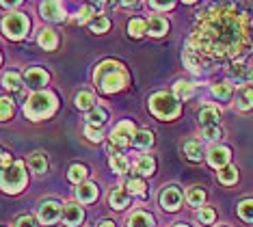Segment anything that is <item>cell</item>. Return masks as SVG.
I'll use <instances>...</instances> for the list:
<instances>
[{
  "mask_svg": "<svg viewBox=\"0 0 253 227\" xmlns=\"http://www.w3.org/2000/svg\"><path fill=\"white\" fill-rule=\"evenodd\" d=\"M251 17L238 13L234 4H218L197 17L186 50L197 56L199 65L240 59L251 48Z\"/></svg>",
  "mask_w": 253,
  "mask_h": 227,
  "instance_id": "1",
  "label": "cell"
},
{
  "mask_svg": "<svg viewBox=\"0 0 253 227\" xmlns=\"http://www.w3.org/2000/svg\"><path fill=\"white\" fill-rule=\"evenodd\" d=\"M93 80H95V87L102 93H117L126 89V85H128V72H126L122 63L104 61L95 67Z\"/></svg>",
  "mask_w": 253,
  "mask_h": 227,
  "instance_id": "2",
  "label": "cell"
},
{
  "mask_svg": "<svg viewBox=\"0 0 253 227\" xmlns=\"http://www.w3.org/2000/svg\"><path fill=\"white\" fill-rule=\"evenodd\" d=\"M59 102H56V95L50 91H35L31 97L26 100L24 104V113L28 119L33 121H39V119H45L56 110Z\"/></svg>",
  "mask_w": 253,
  "mask_h": 227,
  "instance_id": "3",
  "label": "cell"
},
{
  "mask_svg": "<svg viewBox=\"0 0 253 227\" xmlns=\"http://www.w3.org/2000/svg\"><path fill=\"white\" fill-rule=\"evenodd\" d=\"M26 182H28V178H26L24 162L15 160L13 165H9L7 169H0V188H2L4 193H11V195L22 193Z\"/></svg>",
  "mask_w": 253,
  "mask_h": 227,
  "instance_id": "4",
  "label": "cell"
},
{
  "mask_svg": "<svg viewBox=\"0 0 253 227\" xmlns=\"http://www.w3.org/2000/svg\"><path fill=\"white\" fill-rule=\"evenodd\" d=\"M149 110H152V115H156L158 119L169 121V119H175L182 108H180V102L175 100V95H171V93H167V91H160L149 97Z\"/></svg>",
  "mask_w": 253,
  "mask_h": 227,
  "instance_id": "5",
  "label": "cell"
},
{
  "mask_svg": "<svg viewBox=\"0 0 253 227\" xmlns=\"http://www.w3.org/2000/svg\"><path fill=\"white\" fill-rule=\"evenodd\" d=\"M28 26H31V22H28V17L24 13H9L2 20L4 37L15 39V42H18V39H24V35L28 33Z\"/></svg>",
  "mask_w": 253,
  "mask_h": 227,
  "instance_id": "6",
  "label": "cell"
},
{
  "mask_svg": "<svg viewBox=\"0 0 253 227\" xmlns=\"http://www.w3.org/2000/svg\"><path fill=\"white\" fill-rule=\"evenodd\" d=\"M134 135H136L134 126H132L130 121H122L119 126L113 128V132H111V143L115 145V147L124 149V147H128V145L132 143Z\"/></svg>",
  "mask_w": 253,
  "mask_h": 227,
  "instance_id": "7",
  "label": "cell"
},
{
  "mask_svg": "<svg viewBox=\"0 0 253 227\" xmlns=\"http://www.w3.org/2000/svg\"><path fill=\"white\" fill-rule=\"evenodd\" d=\"M61 214H63V206L56 199H48L39 206V221H42L43 225L56 223V221L61 219Z\"/></svg>",
  "mask_w": 253,
  "mask_h": 227,
  "instance_id": "8",
  "label": "cell"
},
{
  "mask_svg": "<svg viewBox=\"0 0 253 227\" xmlns=\"http://www.w3.org/2000/svg\"><path fill=\"white\" fill-rule=\"evenodd\" d=\"M160 206L165 208L167 212H177L182 206V193L177 186H167L160 195Z\"/></svg>",
  "mask_w": 253,
  "mask_h": 227,
  "instance_id": "9",
  "label": "cell"
},
{
  "mask_svg": "<svg viewBox=\"0 0 253 227\" xmlns=\"http://www.w3.org/2000/svg\"><path fill=\"white\" fill-rule=\"evenodd\" d=\"M229 80L232 83H240V85H253V67H247L243 63H236L229 67Z\"/></svg>",
  "mask_w": 253,
  "mask_h": 227,
  "instance_id": "10",
  "label": "cell"
},
{
  "mask_svg": "<svg viewBox=\"0 0 253 227\" xmlns=\"http://www.w3.org/2000/svg\"><path fill=\"white\" fill-rule=\"evenodd\" d=\"M84 219V212L78 203H65L63 206V223L67 227H78Z\"/></svg>",
  "mask_w": 253,
  "mask_h": 227,
  "instance_id": "11",
  "label": "cell"
},
{
  "mask_svg": "<svg viewBox=\"0 0 253 227\" xmlns=\"http://www.w3.org/2000/svg\"><path fill=\"white\" fill-rule=\"evenodd\" d=\"M24 80H26V85L31 87V89H42V87L48 85L50 76L45 74L42 67H28L24 72Z\"/></svg>",
  "mask_w": 253,
  "mask_h": 227,
  "instance_id": "12",
  "label": "cell"
},
{
  "mask_svg": "<svg viewBox=\"0 0 253 227\" xmlns=\"http://www.w3.org/2000/svg\"><path fill=\"white\" fill-rule=\"evenodd\" d=\"M42 17L50 22H63L65 20V11H63V4L52 0V2H42Z\"/></svg>",
  "mask_w": 253,
  "mask_h": 227,
  "instance_id": "13",
  "label": "cell"
},
{
  "mask_svg": "<svg viewBox=\"0 0 253 227\" xmlns=\"http://www.w3.org/2000/svg\"><path fill=\"white\" fill-rule=\"evenodd\" d=\"M229 158H232V151H229L227 147H223V145H216V147H212L208 151V162L212 167H216V169L227 167Z\"/></svg>",
  "mask_w": 253,
  "mask_h": 227,
  "instance_id": "14",
  "label": "cell"
},
{
  "mask_svg": "<svg viewBox=\"0 0 253 227\" xmlns=\"http://www.w3.org/2000/svg\"><path fill=\"white\" fill-rule=\"evenodd\" d=\"M108 201H111L113 210H126V208L130 206V193L124 188H115V190H111V195H108Z\"/></svg>",
  "mask_w": 253,
  "mask_h": 227,
  "instance_id": "15",
  "label": "cell"
},
{
  "mask_svg": "<svg viewBox=\"0 0 253 227\" xmlns=\"http://www.w3.org/2000/svg\"><path fill=\"white\" fill-rule=\"evenodd\" d=\"M167 28H169V22L160 15H152L147 20V35H152V37H163Z\"/></svg>",
  "mask_w": 253,
  "mask_h": 227,
  "instance_id": "16",
  "label": "cell"
},
{
  "mask_svg": "<svg viewBox=\"0 0 253 227\" xmlns=\"http://www.w3.org/2000/svg\"><path fill=\"white\" fill-rule=\"evenodd\" d=\"M154 217L149 212H143V210H136L128 217V227H154Z\"/></svg>",
  "mask_w": 253,
  "mask_h": 227,
  "instance_id": "17",
  "label": "cell"
},
{
  "mask_svg": "<svg viewBox=\"0 0 253 227\" xmlns=\"http://www.w3.org/2000/svg\"><path fill=\"white\" fill-rule=\"evenodd\" d=\"M76 197H78V201H83V203H93L97 199V186L91 182L80 184L76 188Z\"/></svg>",
  "mask_w": 253,
  "mask_h": 227,
  "instance_id": "18",
  "label": "cell"
},
{
  "mask_svg": "<svg viewBox=\"0 0 253 227\" xmlns=\"http://www.w3.org/2000/svg\"><path fill=\"white\" fill-rule=\"evenodd\" d=\"M218 119H221V113H218V108H214V106H206L199 110V124L204 128L218 126Z\"/></svg>",
  "mask_w": 253,
  "mask_h": 227,
  "instance_id": "19",
  "label": "cell"
},
{
  "mask_svg": "<svg viewBox=\"0 0 253 227\" xmlns=\"http://www.w3.org/2000/svg\"><path fill=\"white\" fill-rule=\"evenodd\" d=\"M39 45H42L43 50H56V45H59V37H56V33L52 28H43L42 33H39Z\"/></svg>",
  "mask_w": 253,
  "mask_h": 227,
  "instance_id": "20",
  "label": "cell"
},
{
  "mask_svg": "<svg viewBox=\"0 0 253 227\" xmlns=\"http://www.w3.org/2000/svg\"><path fill=\"white\" fill-rule=\"evenodd\" d=\"M28 167H31V171L35 173H45V169H48V160H45V156L42 151H33V154H28Z\"/></svg>",
  "mask_w": 253,
  "mask_h": 227,
  "instance_id": "21",
  "label": "cell"
},
{
  "mask_svg": "<svg viewBox=\"0 0 253 227\" xmlns=\"http://www.w3.org/2000/svg\"><path fill=\"white\" fill-rule=\"evenodd\" d=\"M134 171L139 173V176H152L154 171H156V162H154L152 156H141L139 160L134 162Z\"/></svg>",
  "mask_w": 253,
  "mask_h": 227,
  "instance_id": "22",
  "label": "cell"
},
{
  "mask_svg": "<svg viewBox=\"0 0 253 227\" xmlns=\"http://www.w3.org/2000/svg\"><path fill=\"white\" fill-rule=\"evenodd\" d=\"M195 93V85L186 83V80H177V83L173 85V95L175 100H188Z\"/></svg>",
  "mask_w": 253,
  "mask_h": 227,
  "instance_id": "23",
  "label": "cell"
},
{
  "mask_svg": "<svg viewBox=\"0 0 253 227\" xmlns=\"http://www.w3.org/2000/svg\"><path fill=\"white\" fill-rule=\"evenodd\" d=\"M184 154H186L188 160L199 162L201 158H204V147H201L199 141H188L186 145H184Z\"/></svg>",
  "mask_w": 253,
  "mask_h": 227,
  "instance_id": "24",
  "label": "cell"
},
{
  "mask_svg": "<svg viewBox=\"0 0 253 227\" xmlns=\"http://www.w3.org/2000/svg\"><path fill=\"white\" fill-rule=\"evenodd\" d=\"M126 188H128L130 195H136V197H145L147 195V186L143 182L141 178H130L128 182H126Z\"/></svg>",
  "mask_w": 253,
  "mask_h": 227,
  "instance_id": "25",
  "label": "cell"
},
{
  "mask_svg": "<svg viewBox=\"0 0 253 227\" xmlns=\"http://www.w3.org/2000/svg\"><path fill=\"white\" fill-rule=\"evenodd\" d=\"M132 145H136V147H141V149L152 147L154 145V135L149 130H139L134 135V138H132Z\"/></svg>",
  "mask_w": 253,
  "mask_h": 227,
  "instance_id": "26",
  "label": "cell"
},
{
  "mask_svg": "<svg viewBox=\"0 0 253 227\" xmlns=\"http://www.w3.org/2000/svg\"><path fill=\"white\" fill-rule=\"evenodd\" d=\"M76 106H78L80 110H93V108H95V97H93V93L80 91L78 95H76Z\"/></svg>",
  "mask_w": 253,
  "mask_h": 227,
  "instance_id": "27",
  "label": "cell"
},
{
  "mask_svg": "<svg viewBox=\"0 0 253 227\" xmlns=\"http://www.w3.org/2000/svg\"><path fill=\"white\" fill-rule=\"evenodd\" d=\"M128 33H130V37L141 39L143 35L147 33V22L139 20V17H134V20H130V22H128Z\"/></svg>",
  "mask_w": 253,
  "mask_h": 227,
  "instance_id": "28",
  "label": "cell"
},
{
  "mask_svg": "<svg viewBox=\"0 0 253 227\" xmlns=\"http://www.w3.org/2000/svg\"><path fill=\"white\" fill-rule=\"evenodd\" d=\"M106 119H108V113L104 108H93V110H89V115H87V124L89 126H104L106 124Z\"/></svg>",
  "mask_w": 253,
  "mask_h": 227,
  "instance_id": "29",
  "label": "cell"
},
{
  "mask_svg": "<svg viewBox=\"0 0 253 227\" xmlns=\"http://www.w3.org/2000/svg\"><path fill=\"white\" fill-rule=\"evenodd\" d=\"M186 201H188V206H204V201H206L204 188H199V186H193V188H188Z\"/></svg>",
  "mask_w": 253,
  "mask_h": 227,
  "instance_id": "30",
  "label": "cell"
},
{
  "mask_svg": "<svg viewBox=\"0 0 253 227\" xmlns=\"http://www.w3.org/2000/svg\"><path fill=\"white\" fill-rule=\"evenodd\" d=\"M89 28L93 31L95 35H102V33H106L108 28H111V20L108 17H104V15H95L93 20L89 22Z\"/></svg>",
  "mask_w": 253,
  "mask_h": 227,
  "instance_id": "31",
  "label": "cell"
},
{
  "mask_svg": "<svg viewBox=\"0 0 253 227\" xmlns=\"http://www.w3.org/2000/svg\"><path fill=\"white\" fill-rule=\"evenodd\" d=\"M15 113V104L11 97H0V121H7L13 117Z\"/></svg>",
  "mask_w": 253,
  "mask_h": 227,
  "instance_id": "32",
  "label": "cell"
},
{
  "mask_svg": "<svg viewBox=\"0 0 253 227\" xmlns=\"http://www.w3.org/2000/svg\"><path fill=\"white\" fill-rule=\"evenodd\" d=\"M2 85L7 87L9 91H20V89H22V78H20V74L7 72V74L2 76Z\"/></svg>",
  "mask_w": 253,
  "mask_h": 227,
  "instance_id": "33",
  "label": "cell"
},
{
  "mask_svg": "<svg viewBox=\"0 0 253 227\" xmlns=\"http://www.w3.org/2000/svg\"><path fill=\"white\" fill-rule=\"evenodd\" d=\"M212 95L216 97V100H229L232 97V85L229 83H218V85H214L212 87Z\"/></svg>",
  "mask_w": 253,
  "mask_h": 227,
  "instance_id": "34",
  "label": "cell"
},
{
  "mask_svg": "<svg viewBox=\"0 0 253 227\" xmlns=\"http://www.w3.org/2000/svg\"><path fill=\"white\" fill-rule=\"evenodd\" d=\"M236 106L240 110H249L253 108V89H243L238 93V102H236Z\"/></svg>",
  "mask_w": 253,
  "mask_h": 227,
  "instance_id": "35",
  "label": "cell"
},
{
  "mask_svg": "<svg viewBox=\"0 0 253 227\" xmlns=\"http://www.w3.org/2000/svg\"><path fill=\"white\" fill-rule=\"evenodd\" d=\"M236 180H238V171H236L232 165L223 167L221 171H218V182H221V184H234Z\"/></svg>",
  "mask_w": 253,
  "mask_h": 227,
  "instance_id": "36",
  "label": "cell"
},
{
  "mask_svg": "<svg viewBox=\"0 0 253 227\" xmlns=\"http://www.w3.org/2000/svg\"><path fill=\"white\" fill-rule=\"evenodd\" d=\"M238 217L247 221V223H253V199H245L240 201L238 206Z\"/></svg>",
  "mask_w": 253,
  "mask_h": 227,
  "instance_id": "37",
  "label": "cell"
},
{
  "mask_svg": "<svg viewBox=\"0 0 253 227\" xmlns=\"http://www.w3.org/2000/svg\"><path fill=\"white\" fill-rule=\"evenodd\" d=\"M67 178H70V182H74V184L84 182V178H87V167H83V165H74L70 171H67Z\"/></svg>",
  "mask_w": 253,
  "mask_h": 227,
  "instance_id": "38",
  "label": "cell"
},
{
  "mask_svg": "<svg viewBox=\"0 0 253 227\" xmlns=\"http://www.w3.org/2000/svg\"><path fill=\"white\" fill-rule=\"evenodd\" d=\"M111 169L115 173H119V176L128 171V160H126V156H122V154L111 156Z\"/></svg>",
  "mask_w": 253,
  "mask_h": 227,
  "instance_id": "39",
  "label": "cell"
},
{
  "mask_svg": "<svg viewBox=\"0 0 253 227\" xmlns=\"http://www.w3.org/2000/svg\"><path fill=\"white\" fill-rule=\"evenodd\" d=\"M84 136L89 138V141H93V143H100L102 138H104V132H102V128L100 126H89L84 128Z\"/></svg>",
  "mask_w": 253,
  "mask_h": 227,
  "instance_id": "40",
  "label": "cell"
},
{
  "mask_svg": "<svg viewBox=\"0 0 253 227\" xmlns=\"http://www.w3.org/2000/svg\"><path fill=\"white\" fill-rule=\"evenodd\" d=\"M197 219H199V223H204V225H212L214 219H216V214H214L212 208H201V210L197 212Z\"/></svg>",
  "mask_w": 253,
  "mask_h": 227,
  "instance_id": "41",
  "label": "cell"
},
{
  "mask_svg": "<svg viewBox=\"0 0 253 227\" xmlns=\"http://www.w3.org/2000/svg\"><path fill=\"white\" fill-rule=\"evenodd\" d=\"M201 136H204L206 141H218V138L223 136V130H221L218 126H210V128H204Z\"/></svg>",
  "mask_w": 253,
  "mask_h": 227,
  "instance_id": "42",
  "label": "cell"
},
{
  "mask_svg": "<svg viewBox=\"0 0 253 227\" xmlns=\"http://www.w3.org/2000/svg\"><path fill=\"white\" fill-rule=\"evenodd\" d=\"M91 15H95V13H93V4H87V7H83V11H80V17H78V24L91 22V20H93Z\"/></svg>",
  "mask_w": 253,
  "mask_h": 227,
  "instance_id": "43",
  "label": "cell"
},
{
  "mask_svg": "<svg viewBox=\"0 0 253 227\" xmlns=\"http://www.w3.org/2000/svg\"><path fill=\"white\" fill-rule=\"evenodd\" d=\"M149 7L152 9H158V11H171L175 7L173 2H149Z\"/></svg>",
  "mask_w": 253,
  "mask_h": 227,
  "instance_id": "44",
  "label": "cell"
},
{
  "mask_svg": "<svg viewBox=\"0 0 253 227\" xmlns=\"http://www.w3.org/2000/svg\"><path fill=\"white\" fill-rule=\"evenodd\" d=\"M15 227H37V221L33 219V217H22Z\"/></svg>",
  "mask_w": 253,
  "mask_h": 227,
  "instance_id": "45",
  "label": "cell"
},
{
  "mask_svg": "<svg viewBox=\"0 0 253 227\" xmlns=\"http://www.w3.org/2000/svg\"><path fill=\"white\" fill-rule=\"evenodd\" d=\"M9 165H13L11 156H9V154H0V169H7Z\"/></svg>",
  "mask_w": 253,
  "mask_h": 227,
  "instance_id": "46",
  "label": "cell"
},
{
  "mask_svg": "<svg viewBox=\"0 0 253 227\" xmlns=\"http://www.w3.org/2000/svg\"><path fill=\"white\" fill-rule=\"evenodd\" d=\"M20 2H0V7H4V9H13V7H18Z\"/></svg>",
  "mask_w": 253,
  "mask_h": 227,
  "instance_id": "47",
  "label": "cell"
},
{
  "mask_svg": "<svg viewBox=\"0 0 253 227\" xmlns=\"http://www.w3.org/2000/svg\"><path fill=\"white\" fill-rule=\"evenodd\" d=\"M97 227H115V225H113V221H102Z\"/></svg>",
  "mask_w": 253,
  "mask_h": 227,
  "instance_id": "48",
  "label": "cell"
},
{
  "mask_svg": "<svg viewBox=\"0 0 253 227\" xmlns=\"http://www.w3.org/2000/svg\"><path fill=\"white\" fill-rule=\"evenodd\" d=\"M173 227H188V225H173Z\"/></svg>",
  "mask_w": 253,
  "mask_h": 227,
  "instance_id": "49",
  "label": "cell"
},
{
  "mask_svg": "<svg viewBox=\"0 0 253 227\" xmlns=\"http://www.w3.org/2000/svg\"><path fill=\"white\" fill-rule=\"evenodd\" d=\"M0 61H2V56H0Z\"/></svg>",
  "mask_w": 253,
  "mask_h": 227,
  "instance_id": "50",
  "label": "cell"
},
{
  "mask_svg": "<svg viewBox=\"0 0 253 227\" xmlns=\"http://www.w3.org/2000/svg\"><path fill=\"white\" fill-rule=\"evenodd\" d=\"M0 154H2V151H0Z\"/></svg>",
  "mask_w": 253,
  "mask_h": 227,
  "instance_id": "51",
  "label": "cell"
}]
</instances>
